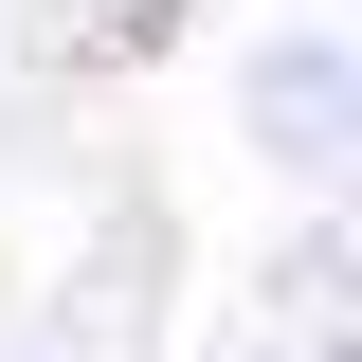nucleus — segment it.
I'll list each match as a JSON object with an SVG mask.
<instances>
[{
    "label": "nucleus",
    "instance_id": "1",
    "mask_svg": "<svg viewBox=\"0 0 362 362\" xmlns=\"http://www.w3.org/2000/svg\"><path fill=\"white\" fill-rule=\"evenodd\" d=\"M235 127H254L272 181H308V199H326V181L362 163V54L326 37V18H272V37L235 54Z\"/></svg>",
    "mask_w": 362,
    "mask_h": 362
}]
</instances>
